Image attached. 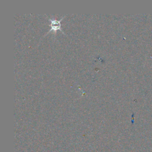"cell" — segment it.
Segmentation results:
<instances>
[{"label": "cell", "mask_w": 152, "mask_h": 152, "mask_svg": "<svg viewBox=\"0 0 152 152\" xmlns=\"http://www.w3.org/2000/svg\"><path fill=\"white\" fill-rule=\"evenodd\" d=\"M64 17H62L59 20H56L53 18H49V20L50 21V30L48 31V33L53 31L55 33L56 32V31H57L58 30H60L61 31H62L61 28V21L62 20V19L64 18ZM64 33V31H62Z\"/></svg>", "instance_id": "1"}]
</instances>
